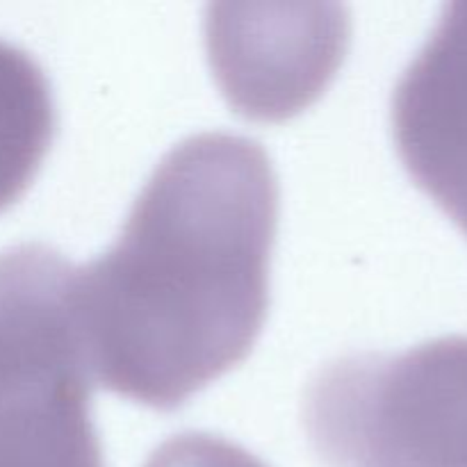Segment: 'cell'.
Returning <instances> with one entry per match:
<instances>
[{
	"label": "cell",
	"mask_w": 467,
	"mask_h": 467,
	"mask_svg": "<svg viewBox=\"0 0 467 467\" xmlns=\"http://www.w3.org/2000/svg\"><path fill=\"white\" fill-rule=\"evenodd\" d=\"M406 171L467 235V3L442 9L392 94Z\"/></svg>",
	"instance_id": "3957f363"
},
{
	"label": "cell",
	"mask_w": 467,
	"mask_h": 467,
	"mask_svg": "<svg viewBox=\"0 0 467 467\" xmlns=\"http://www.w3.org/2000/svg\"><path fill=\"white\" fill-rule=\"evenodd\" d=\"M57 112L44 68L0 39V213L18 201L53 144Z\"/></svg>",
	"instance_id": "277c9868"
},
{
	"label": "cell",
	"mask_w": 467,
	"mask_h": 467,
	"mask_svg": "<svg viewBox=\"0 0 467 467\" xmlns=\"http://www.w3.org/2000/svg\"><path fill=\"white\" fill-rule=\"evenodd\" d=\"M73 269L39 242L0 251V467H105Z\"/></svg>",
	"instance_id": "7a4b0ae2"
},
{
	"label": "cell",
	"mask_w": 467,
	"mask_h": 467,
	"mask_svg": "<svg viewBox=\"0 0 467 467\" xmlns=\"http://www.w3.org/2000/svg\"><path fill=\"white\" fill-rule=\"evenodd\" d=\"M144 467H267L258 456L222 436L185 431L171 436L149 456Z\"/></svg>",
	"instance_id": "5b68a950"
},
{
	"label": "cell",
	"mask_w": 467,
	"mask_h": 467,
	"mask_svg": "<svg viewBox=\"0 0 467 467\" xmlns=\"http://www.w3.org/2000/svg\"><path fill=\"white\" fill-rule=\"evenodd\" d=\"M278 181L263 146L201 132L173 146L105 254L73 269L94 381L173 410L246 358L269 304Z\"/></svg>",
	"instance_id": "6da1fadb"
}]
</instances>
